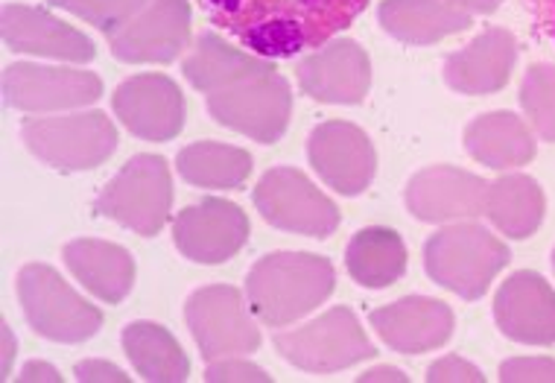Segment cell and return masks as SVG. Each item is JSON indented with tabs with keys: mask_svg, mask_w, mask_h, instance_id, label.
<instances>
[{
	"mask_svg": "<svg viewBox=\"0 0 555 383\" xmlns=\"http://www.w3.org/2000/svg\"><path fill=\"white\" fill-rule=\"evenodd\" d=\"M380 27L403 44H436L470 27V12L450 7L448 0H384L377 10Z\"/></svg>",
	"mask_w": 555,
	"mask_h": 383,
	"instance_id": "23",
	"label": "cell"
},
{
	"mask_svg": "<svg viewBox=\"0 0 555 383\" xmlns=\"http://www.w3.org/2000/svg\"><path fill=\"white\" fill-rule=\"evenodd\" d=\"M202 12L263 59L298 56L351 27L369 0H199Z\"/></svg>",
	"mask_w": 555,
	"mask_h": 383,
	"instance_id": "1",
	"label": "cell"
},
{
	"mask_svg": "<svg viewBox=\"0 0 555 383\" xmlns=\"http://www.w3.org/2000/svg\"><path fill=\"white\" fill-rule=\"evenodd\" d=\"M74 374L79 381H129L115 363H106V360H82V363H77Z\"/></svg>",
	"mask_w": 555,
	"mask_h": 383,
	"instance_id": "35",
	"label": "cell"
},
{
	"mask_svg": "<svg viewBox=\"0 0 555 383\" xmlns=\"http://www.w3.org/2000/svg\"><path fill=\"white\" fill-rule=\"evenodd\" d=\"M255 205L269 226L305 238L325 240L339 226V208L296 167L269 170L255 188Z\"/></svg>",
	"mask_w": 555,
	"mask_h": 383,
	"instance_id": "9",
	"label": "cell"
},
{
	"mask_svg": "<svg viewBox=\"0 0 555 383\" xmlns=\"http://www.w3.org/2000/svg\"><path fill=\"white\" fill-rule=\"evenodd\" d=\"M172 182L162 155L141 153L96 196V214L120 222L141 238H155L170 220Z\"/></svg>",
	"mask_w": 555,
	"mask_h": 383,
	"instance_id": "4",
	"label": "cell"
},
{
	"mask_svg": "<svg viewBox=\"0 0 555 383\" xmlns=\"http://www.w3.org/2000/svg\"><path fill=\"white\" fill-rule=\"evenodd\" d=\"M348 272L360 288L384 290L395 284L406 269V246L398 231L384 226H369L357 231L345 252Z\"/></svg>",
	"mask_w": 555,
	"mask_h": 383,
	"instance_id": "26",
	"label": "cell"
},
{
	"mask_svg": "<svg viewBox=\"0 0 555 383\" xmlns=\"http://www.w3.org/2000/svg\"><path fill=\"white\" fill-rule=\"evenodd\" d=\"M249 240V217L229 200H202L188 205L172 222V243L193 264H222Z\"/></svg>",
	"mask_w": 555,
	"mask_h": 383,
	"instance_id": "13",
	"label": "cell"
},
{
	"mask_svg": "<svg viewBox=\"0 0 555 383\" xmlns=\"http://www.w3.org/2000/svg\"><path fill=\"white\" fill-rule=\"evenodd\" d=\"M465 150L491 170H508V167H524L532 162L538 144L520 117L512 112H489L468 124Z\"/></svg>",
	"mask_w": 555,
	"mask_h": 383,
	"instance_id": "25",
	"label": "cell"
},
{
	"mask_svg": "<svg viewBox=\"0 0 555 383\" xmlns=\"http://www.w3.org/2000/svg\"><path fill=\"white\" fill-rule=\"evenodd\" d=\"M124 352L144 381L182 383L191 374V360L167 328L155 322H132L124 331Z\"/></svg>",
	"mask_w": 555,
	"mask_h": 383,
	"instance_id": "28",
	"label": "cell"
},
{
	"mask_svg": "<svg viewBox=\"0 0 555 383\" xmlns=\"http://www.w3.org/2000/svg\"><path fill=\"white\" fill-rule=\"evenodd\" d=\"M334 267L322 255L272 252L251 267L246 293L260 322L284 328L317 310L334 293Z\"/></svg>",
	"mask_w": 555,
	"mask_h": 383,
	"instance_id": "2",
	"label": "cell"
},
{
	"mask_svg": "<svg viewBox=\"0 0 555 383\" xmlns=\"http://www.w3.org/2000/svg\"><path fill=\"white\" fill-rule=\"evenodd\" d=\"M553 269H555V252H553Z\"/></svg>",
	"mask_w": 555,
	"mask_h": 383,
	"instance_id": "41",
	"label": "cell"
},
{
	"mask_svg": "<svg viewBox=\"0 0 555 383\" xmlns=\"http://www.w3.org/2000/svg\"><path fill=\"white\" fill-rule=\"evenodd\" d=\"M184 317L205 360H222L260 348V331L246 314L240 290L225 284L196 290L188 298Z\"/></svg>",
	"mask_w": 555,
	"mask_h": 383,
	"instance_id": "10",
	"label": "cell"
},
{
	"mask_svg": "<svg viewBox=\"0 0 555 383\" xmlns=\"http://www.w3.org/2000/svg\"><path fill=\"white\" fill-rule=\"evenodd\" d=\"M503 383H555V360L550 357H515L500 366Z\"/></svg>",
	"mask_w": 555,
	"mask_h": 383,
	"instance_id": "32",
	"label": "cell"
},
{
	"mask_svg": "<svg viewBox=\"0 0 555 383\" xmlns=\"http://www.w3.org/2000/svg\"><path fill=\"white\" fill-rule=\"evenodd\" d=\"M520 106L544 141L555 144V65H532L520 86Z\"/></svg>",
	"mask_w": 555,
	"mask_h": 383,
	"instance_id": "30",
	"label": "cell"
},
{
	"mask_svg": "<svg viewBox=\"0 0 555 383\" xmlns=\"http://www.w3.org/2000/svg\"><path fill=\"white\" fill-rule=\"evenodd\" d=\"M120 124L141 141H172L184 126V97L164 74H138L112 97Z\"/></svg>",
	"mask_w": 555,
	"mask_h": 383,
	"instance_id": "15",
	"label": "cell"
},
{
	"mask_svg": "<svg viewBox=\"0 0 555 383\" xmlns=\"http://www.w3.org/2000/svg\"><path fill=\"white\" fill-rule=\"evenodd\" d=\"M205 381H211V383H237V381L267 383L269 374L263 372V369H258V366L246 363V360H229V357H222L220 363L208 366Z\"/></svg>",
	"mask_w": 555,
	"mask_h": 383,
	"instance_id": "34",
	"label": "cell"
},
{
	"mask_svg": "<svg viewBox=\"0 0 555 383\" xmlns=\"http://www.w3.org/2000/svg\"><path fill=\"white\" fill-rule=\"evenodd\" d=\"M489 184L479 176L450 164L415 173L406 184V208L415 220L450 222L486 214Z\"/></svg>",
	"mask_w": 555,
	"mask_h": 383,
	"instance_id": "17",
	"label": "cell"
},
{
	"mask_svg": "<svg viewBox=\"0 0 555 383\" xmlns=\"http://www.w3.org/2000/svg\"><path fill=\"white\" fill-rule=\"evenodd\" d=\"M372 328L398 355H424L450 340L453 310L439 298L406 296L395 305L377 307Z\"/></svg>",
	"mask_w": 555,
	"mask_h": 383,
	"instance_id": "20",
	"label": "cell"
},
{
	"mask_svg": "<svg viewBox=\"0 0 555 383\" xmlns=\"http://www.w3.org/2000/svg\"><path fill=\"white\" fill-rule=\"evenodd\" d=\"M3 97L21 112H65L96 103L103 97V82L91 71L15 62L3 67Z\"/></svg>",
	"mask_w": 555,
	"mask_h": 383,
	"instance_id": "11",
	"label": "cell"
},
{
	"mask_svg": "<svg viewBox=\"0 0 555 383\" xmlns=\"http://www.w3.org/2000/svg\"><path fill=\"white\" fill-rule=\"evenodd\" d=\"M208 112L220 126H229L258 144H275L287 132L293 112L289 82L269 71L208 97Z\"/></svg>",
	"mask_w": 555,
	"mask_h": 383,
	"instance_id": "8",
	"label": "cell"
},
{
	"mask_svg": "<svg viewBox=\"0 0 555 383\" xmlns=\"http://www.w3.org/2000/svg\"><path fill=\"white\" fill-rule=\"evenodd\" d=\"M3 44L15 53L62 59V62H77V65L96 56L94 41L88 39L86 33L59 21L48 10L24 7V3L3 7Z\"/></svg>",
	"mask_w": 555,
	"mask_h": 383,
	"instance_id": "19",
	"label": "cell"
},
{
	"mask_svg": "<svg viewBox=\"0 0 555 383\" xmlns=\"http://www.w3.org/2000/svg\"><path fill=\"white\" fill-rule=\"evenodd\" d=\"M298 86L310 100L357 106L372 86V62L354 39H339L298 62Z\"/></svg>",
	"mask_w": 555,
	"mask_h": 383,
	"instance_id": "16",
	"label": "cell"
},
{
	"mask_svg": "<svg viewBox=\"0 0 555 383\" xmlns=\"http://www.w3.org/2000/svg\"><path fill=\"white\" fill-rule=\"evenodd\" d=\"M517 62V41L508 29H486L468 48L450 53L444 82L460 94H494L506 86Z\"/></svg>",
	"mask_w": 555,
	"mask_h": 383,
	"instance_id": "21",
	"label": "cell"
},
{
	"mask_svg": "<svg viewBox=\"0 0 555 383\" xmlns=\"http://www.w3.org/2000/svg\"><path fill=\"white\" fill-rule=\"evenodd\" d=\"M360 381H398V383H403V381H406V378H403V374L398 372V369H389V366H384V369H374V372H365L363 378H360Z\"/></svg>",
	"mask_w": 555,
	"mask_h": 383,
	"instance_id": "39",
	"label": "cell"
},
{
	"mask_svg": "<svg viewBox=\"0 0 555 383\" xmlns=\"http://www.w3.org/2000/svg\"><path fill=\"white\" fill-rule=\"evenodd\" d=\"M275 348L287 363L305 372H339L377 355L348 307H334L296 331L278 334Z\"/></svg>",
	"mask_w": 555,
	"mask_h": 383,
	"instance_id": "7",
	"label": "cell"
},
{
	"mask_svg": "<svg viewBox=\"0 0 555 383\" xmlns=\"http://www.w3.org/2000/svg\"><path fill=\"white\" fill-rule=\"evenodd\" d=\"M3 352H7V355H3V374H10L12 355H15V340H12V331L7 322H3Z\"/></svg>",
	"mask_w": 555,
	"mask_h": 383,
	"instance_id": "40",
	"label": "cell"
},
{
	"mask_svg": "<svg viewBox=\"0 0 555 383\" xmlns=\"http://www.w3.org/2000/svg\"><path fill=\"white\" fill-rule=\"evenodd\" d=\"M307 158L322 176V182L343 196H360L377 170V153L369 135L345 120L317 126L307 144Z\"/></svg>",
	"mask_w": 555,
	"mask_h": 383,
	"instance_id": "14",
	"label": "cell"
},
{
	"mask_svg": "<svg viewBox=\"0 0 555 383\" xmlns=\"http://www.w3.org/2000/svg\"><path fill=\"white\" fill-rule=\"evenodd\" d=\"M494 319L500 331L524 345L555 343V290L550 281L520 269L503 281L494 296Z\"/></svg>",
	"mask_w": 555,
	"mask_h": 383,
	"instance_id": "18",
	"label": "cell"
},
{
	"mask_svg": "<svg viewBox=\"0 0 555 383\" xmlns=\"http://www.w3.org/2000/svg\"><path fill=\"white\" fill-rule=\"evenodd\" d=\"M146 3L150 0H50V7L94 24L100 33H106L108 39L120 33Z\"/></svg>",
	"mask_w": 555,
	"mask_h": 383,
	"instance_id": "31",
	"label": "cell"
},
{
	"mask_svg": "<svg viewBox=\"0 0 555 383\" xmlns=\"http://www.w3.org/2000/svg\"><path fill=\"white\" fill-rule=\"evenodd\" d=\"M427 381L430 383H482L486 374L479 372L477 366L462 360V357H444L427 369Z\"/></svg>",
	"mask_w": 555,
	"mask_h": 383,
	"instance_id": "33",
	"label": "cell"
},
{
	"mask_svg": "<svg viewBox=\"0 0 555 383\" xmlns=\"http://www.w3.org/2000/svg\"><path fill=\"white\" fill-rule=\"evenodd\" d=\"M544 191L529 176L512 173V176H500L498 182L489 184L486 214L512 240H527L529 234H535L544 220Z\"/></svg>",
	"mask_w": 555,
	"mask_h": 383,
	"instance_id": "27",
	"label": "cell"
},
{
	"mask_svg": "<svg viewBox=\"0 0 555 383\" xmlns=\"http://www.w3.org/2000/svg\"><path fill=\"white\" fill-rule=\"evenodd\" d=\"M535 7L538 27L544 29V36L555 44V0H532Z\"/></svg>",
	"mask_w": 555,
	"mask_h": 383,
	"instance_id": "36",
	"label": "cell"
},
{
	"mask_svg": "<svg viewBox=\"0 0 555 383\" xmlns=\"http://www.w3.org/2000/svg\"><path fill=\"white\" fill-rule=\"evenodd\" d=\"M508 246L477 222L439 229L424 246L427 276L465 302L486 296L491 281L508 264Z\"/></svg>",
	"mask_w": 555,
	"mask_h": 383,
	"instance_id": "3",
	"label": "cell"
},
{
	"mask_svg": "<svg viewBox=\"0 0 555 383\" xmlns=\"http://www.w3.org/2000/svg\"><path fill=\"white\" fill-rule=\"evenodd\" d=\"M65 264L79 284L106 305H120L134 288L132 255L108 240L79 238L65 246Z\"/></svg>",
	"mask_w": 555,
	"mask_h": 383,
	"instance_id": "22",
	"label": "cell"
},
{
	"mask_svg": "<svg viewBox=\"0 0 555 383\" xmlns=\"http://www.w3.org/2000/svg\"><path fill=\"white\" fill-rule=\"evenodd\" d=\"M450 7H456V10H465V12H477V15H491V12L500 10V3L503 0H448Z\"/></svg>",
	"mask_w": 555,
	"mask_h": 383,
	"instance_id": "38",
	"label": "cell"
},
{
	"mask_svg": "<svg viewBox=\"0 0 555 383\" xmlns=\"http://www.w3.org/2000/svg\"><path fill=\"white\" fill-rule=\"evenodd\" d=\"M176 167L182 173L184 182L196 184V188L225 191V188H240L249 179L251 155L240 146L199 141V144L184 146L176 158Z\"/></svg>",
	"mask_w": 555,
	"mask_h": 383,
	"instance_id": "29",
	"label": "cell"
},
{
	"mask_svg": "<svg viewBox=\"0 0 555 383\" xmlns=\"http://www.w3.org/2000/svg\"><path fill=\"white\" fill-rule=\"evenodd\" d=\"M18 298L33 331L53 343H86L103 328V314L48 264L21 269Z\"/></svg>",
	"mask_w": 555,
	"mask_h": 383,
	"instance_id": "5",
	"label": "cell"
},
{
	"mask_svg": "<svg viewBox=\"0 0 555 383\" xmlns=\"http://www.w3.org/2000/svg\"><path fill=\"white\" fill-rule=\"evenodd\" d=\"M21 135L36 158L67 173L100 167L117 150V129L103 112L29 117L24 120Z\"/></svg>",
	"mask_w": 555,
	"mask_h": 383,
	"instance_id": "6",
	"label": "cell"
},
{
	"mask_svg": "<svg viewBox=\"0 0 555 383\" xmlns=\"http://www.w3.org/2000/svg\"><path fill=\"white\" fill-rule=\"evenodd\" d=\"M18 381H53V383H59L62 378H59V372L50 363H39V360H33V363H27L24 369H21Z\"/></svg>",
	"mask_w": 555,
	"mask_h": 383,
	"instance_id": "37",
	"label": "cell"
},
{
	"mask_svg": "<svg viewBox=\"0 0 555 383\" xmlns=\"http://www.w3.org/2000/svg\"><path fill=\"white\" fill-rule=\"evenodd\" d=\"M182 71L193 88H199L205 94H217L222 88L269 74L275 67L267 59L231 48L229 41L220 39L217 33H202L191 53H188V59L182 62Z\"/></svg>",
	"mask_w": 555,
	"mask_h": 383,
	"instance_id": "24",
	"label": "cell"
},
{
	"mask_svg": "<svg viewBox=\"0 0 555 383\" xmlns=\"http://www.w3.org/2000/svg\"><path fill=\"white\" fill-rule=\"evenodd\" d=\"M191 41L188 0H150L120 33L112 36V53L129 65H167L182 56Z\"/></svg>",
	"mask_w": 555,
	"mask_h": 383,
	"instance_id": "12",
	"label": "cell"
}]
</instances>
